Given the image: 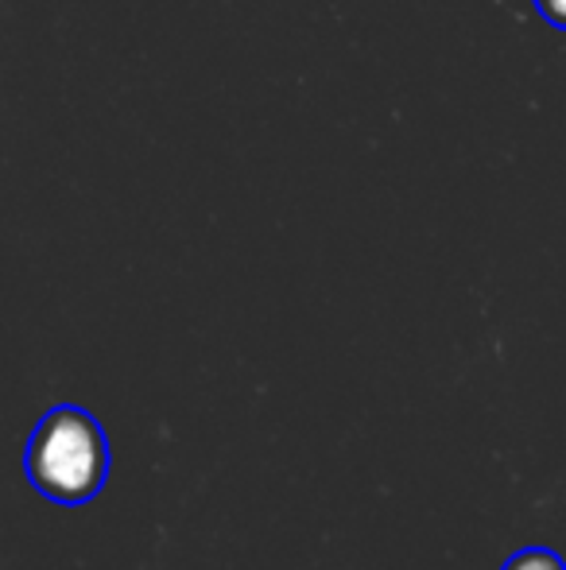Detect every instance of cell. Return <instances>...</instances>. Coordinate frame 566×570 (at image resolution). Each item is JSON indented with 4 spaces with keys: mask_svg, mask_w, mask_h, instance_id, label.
<instances>
[{
    "mask_svg": "<svg viewBox=\"0 0 566 570\" xmlns=\"http://www.w3.org/2000/svg\"><path fill=\"white\" fill-rule=\"evenodd\" d=\"M532 4H536V12L544 16L552 28L566 31V0H532Z\"/></svg>",
    "mask_w": 566,
    "mask_h": 570,
    "instance_id": "3957f363",
    "label": "cell"
},
{
    "mask_svg": "<svg viewBox=\"0 0 566 570\" xmlns=\"http://www.w3.org/2000/svg\"><path fill=\"white\" fill-rule=\"evenodd\" d=\"M109 446L98 420L82 407H54L43 415L28 443V478L51 501L78 504L101 489Z\"/></svg>",
    "mask_w": 566,
    "mask_h": 570,
    "instance_id": "6da1fadb",
    "label": "cell"
},
{
    "mask_svg": "<svg viewBox=\"0 0 566 570\" xmlns=\"http://www.w3.org/2000/svg\"><path fill=\"white\" fill-rule=\"evenodd\" d=\"M505 570H566L563 559L547 548H524L520 556H513L505 563Z\"/></svg>",
    "mask_w": 566,
    "mask_h": 570,
    "instance_id": "7a4b0ae2",
    "label": "cell"
}]
</instances>
